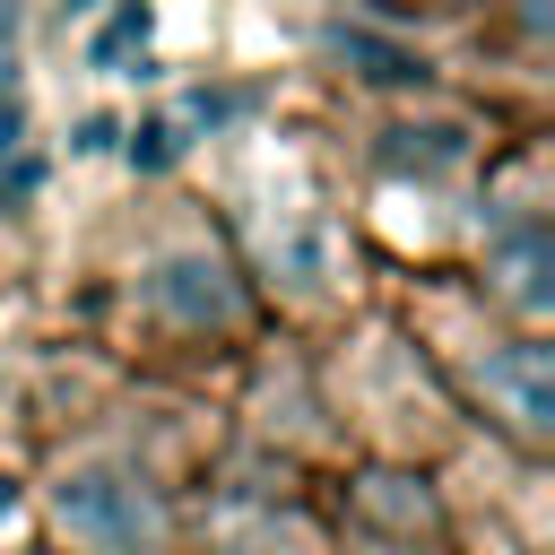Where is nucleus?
Here are the masks:
<instances>
[{"instance_id": "6e6552de", "label": "nucleus", "mask_w": 555, "mask_h": 555, "mask_svg": "<svg viewBox=\"0 0 555 555\" xmlns=\"http://www.w3.org/2000/svg\"><path fill=\"white\" fill-rule=\"evenodd\" d=\"M9 503H17V486H9V477H0V512H9Z\"/></svg>"}, {"instance_id": "39448f33", "label": "nucleus", "mask_w": 555, "mask_h": 555, "mask_svg": "<svg viewBox=\"0 0 555 555\" xmlns=\"http://www.w3.org/2000/svg\"><path fill=\"white\" fill-rule=\"evenodd\" d=\"M130 43H147V0H130V9H121V17H113V26L95 35V43H87V61H95V69H113V61L130 52Z\"/></svg>"}, {"instance_id": "7ed1b4c3", "label": "nucleus", "mask_w": 555, "mask_h": 555, "mask_svg": "<svg viewBox=\"0 0 555 555\" xmlns=\"http://www.w3.org/2000/svg\"><path fill=\"white\" fill-rule=\"evenodd\" d=\"M477 382H486V399L512 416V434L546 442V425H555V356H546L538 338H520V347H494Z\"/></svg>"}, {"instance_id": "20e7f679", "label": "nucleus", "mask_w": 555, "mask_h": 555, "mask_svg": "<svg viewBox=\"0 0 555 555\" xmlns=\"http://www.w3.org/2000/svg\"><path fill=\"white\" fill-rule=\"evenodd\" d=\"M486 278H494V295L512 304V312H546L555 304V243H546V225H520V234H503L494 251H486Z\"/></svg>"}, {"instance_id": "423d86ee", "label": "nucleus", "mask_w": 555, "mask_h": 555, "mask_svg": "<svg viewBox=\"0 0 555 555\" xmlns=\"http://www.w3.org/2000/svg\"><path fill=\"white\" fill-rule=\"evenodd\" d=\"M338 52H347V61H364V78H416V61H408V52H390V43H373V35H338Z\"/></svg>"}, {"instance_id": "f257e3e1", "label": "nucleus", "mask_w": 555, "mask_h": 555, "mask_svg": "<svg viewBox=\"0 0 555 555\" xmlns=\"http://www.w3.org/2000/svg\"><path fill=\"white\" fill-rule=\"evenodd\" d=\"M52 529L78 546V555H165V503L147 477L95 460V468H69L52 486Z\"/></svg>"}, {"instance_id": "0eeeda50", "label": "nucleus", "mask_w": 555, "mask_h": 555, "mask_svg": "<svg viewBox=\"0 0 555 555\" xmlns=\"http://www.w3.org/2000/svg\"><path fill=\"white\" fill-rule=\"evenodd\" d=\"M173 147H182V139H173V121H147V130L130 139V156H139V165H173Z\"/></svg>"}, {"instance_id": "f03ea898", "label": "nucleus", "mask_w": 555, "mask_h": 555, "mask_svg": "<svg viewBox=\"0 0 555 555\" xmlns=\"http://www.w3.org/2000/svg\"><path fill=\"white\" fill-rule=\"evenodd\" d=\"M147 304L165 321H182V330H225L243 312V295H234V278H225L217 251H165L147 269Z\"/></svg>"}]
</instances>
